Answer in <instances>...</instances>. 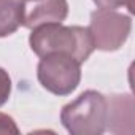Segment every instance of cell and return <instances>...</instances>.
<instances>
[{
	"instance_id": "1",
	"label": "cell",
	"mask_w": 135,
	"mask_h": 135,
	"mask_svg": "<svg viewBox=\"0 0 135 135\" xmlns=\"http://www.w3.org/2000/svg\"><path fill=\"white\" fill-rule=\"evenodd\" d=\"M29 45L38 57L60 52L75 57L81 64L86 62L95 49L88 27L62 26V22L43 24L32 29Z\"/></svg>"
},
{
	"instance_id": "2",
	"label": "cell",
	"mask_w": 135,
	"mask_h": 135,
	"mask_svg": "<svg viewBox=\"0 0 135 135\" xmlns=\"http://www.w3.org/2000/svg\"><path fill=\"white\" fill-rule=\"evenodd\" d=\"M108 100L89 89L67 103L60 111V122L72 135H100L107 130Z\"/></svg>"
},
{
	"instance_id": "3",
	"label": "cell",
	"mask_w": 135,
	"mask_h": 135,
	"mask_svg": "<svg viewBox=\"0 0 135 135\" xmlns=\"http://www.w3.org/2000/svg\"><path fill=\"white\" fill-rule=\"evenodd\" d=\"M40 84L54 95H70L81 81V62L69 54H48L37 65Z\"/></svg>"
},
{
	"instance_id": "4",
	"label": "cell",
	"mask_w": 135,
	"mask_h": 135,
	"mask_svg": "<svg viewBox=\"0 0 135 135\" xmlns=\"http://www.w3.org/2000/svg\"><path fill=\"white\" fill-rule=\"evenodd\" d=\"M88 29L95 49L116 51L127 41L132 30V19L116 10L99 8L91 13Z\"/></svg>"
},
{
	"instance_id": "5",
	"label": "cell",
	"mask_w": 135,
	"mask_h": 135,
	"mask_svg": "<svg viewBox=\"0 0 135 135\" xmlns=\"http://www.w3.org/2000/svg\"><path fill=\"white\" fill-rule=\"evenodd\" d=\"M26 3V15L22 26L27 29H35L43 24L62 22L69 16V2L67 0H30Z\"/></svg>"
},
{
	"instance_id": "6",
	"label": "cell",
	"mask_w": 135,
	"mask_h": 135,
	"mask_svg": "<svg viewBox=\"0 0 135 135\" xmlns=\"http://www.w3.org/2000/svg\"><path fill=\"white\" fill-rule=\"evenodd\" d=\"M26 0H0V38L15 33L24 22Z\"/></svg>"
},
{
	"instance_id": "7",
	"label": "cell",
	"mask_w": 135,
	"mask_h": 135,
	"mask_svg": "<svg viewBox=\"0 0 135 135\" xmlns=\"http://www.w3.org/2000/svg\"><path fill=\"white\" fill-rule=\"evenodd\" d=\"M108 100V121L107 129L116 130V126L126 122L132 127L133 122V99L132 95H111Z\"/></svg>"
},
{
	"instance_id": "8",
	"label": "cell",
	"mask_w": 135,
	"mask_h": 135,
	"mask_svg": "<svg viewBox=\"0 0 135 135\" xmlns=\"http://www.w3.org/2000/svg\"><path fill=\"white\" fill-rule=\"evenodd\" d=\"M11 95V78L5 69L0 67V107H3Z\"/></svg>"
},
{
	"instance_id": "9",
	"label": "cell",
	"mask_w": 135,
	"mask_h": 135,
	"mask_svg": "<svg viewBox=\"0 0 135 135\" xmlns=\"http://www.w3.org/2000/svg\"><path fill=\"white\" fill-rule=\"evenodd\" d=\"M97 5V8H103V10H116L119 7H126L129 8V11H133V3L132 0H92Z\"/></svg>"
},
{
	"instance_id": "10",
	"label": "cell",
	"mask_w": 135,
	"mask_h": 135,
	"mask_svg": "<svg viewBox=\"0 0 135 135\" xmlns=\"http://www.w3.org/2000/svg\"><path fill=\"white\" fill-rule=\"evenodd\" d=\"M0 133H15V135L19 133V129L10 114L0 113Z\"/></svg>"
},
{
	"instance_id": "11",
	"label": "cell",
	"mask_w": 135,
	"mask_h": 135,
	"mask_svg": "<svg viewBox=\"0 0 135 135\" xmlns=\"http://www.w3.org/2000/svg\"><path fill=\"white\" fill-rule=\"evenodd\" d=\"M26 2H30V0H26Z\"/></svg>"
}]
</instances>
